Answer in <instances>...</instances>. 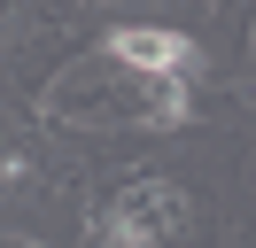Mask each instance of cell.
<instances>
[{"instance_id":"6da1fadb","label":"cell","mask_w":256,"mask_h":248,"mask_svg":"<svg viewBox=\"0 0 256 248\" xmlns=\"http://www.w3.org/2000/svg\"><path fill=\"white\" fill-rule=\"evenodd\" d=\"M109 54L124 62L132 78L156 86V116L163 124H186L194 116V78H202V46L186 31H163V24H116L109 31Z\"/></svg>"},{"instance_id":"7a4b0ae2","label":"cell","mask_w":256,"mask_h":248,"mask_svg":"<svg viewBox=\"0 0 256 248\" xmlns=\"http://www.w3.org/2000/svg\"><path fill=\"white\" fill-rule=\"evenodd\" d=\"M171 225H186V202H178V186L148 178V186H132V194L101 217V240L109 248H156V232H171Z\"/></svg>"}]
</instances>
